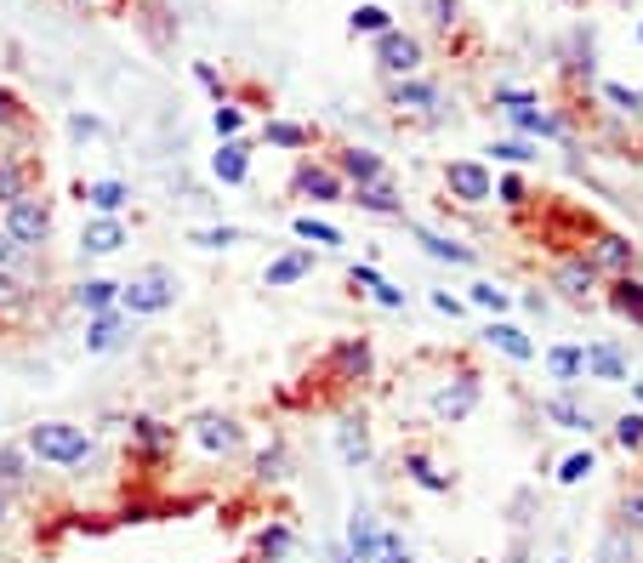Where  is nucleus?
I'll return each instance as SVG.
<instances>
[{"instance_id": "nucleus-44", "label": "nucleus", "mask_w": 643, "mask_h": 563, "mask_svg": "<svg viewBox=\"0 0 643 563\" xmlns=\"http://www.w3.org/2000/svg\"><path fill=\"white\" fill-rule=\"evenodd\" d=\"M370 563H410V552L393 541V535H382V547H376V558H370Z\"/></svg>"}, {"instance_id": "nucleus-35", "label": "nucleus", "mask_w": 643, "mask_h": 563, "mask_svg": "<svg viewBox=\"0 0 643 563\" xmlns=\"http://www.w3.org/2000/svg\"><path fill=\"white\" fill-rule=\"evenodd\" d=\"M268 143H280V148H302L308 132H302V125H290V120H268Z\"/></svg>"}, {"instance_id": "nucleus-48", "label": "nucleus", "mask_w": 643, "mask_h": 563, "mask_svg": "<svg viewBox=\"0 0 643 563\" xmlns=\"http://www.w3.org/2000/svg\"><path fill=\"white\" fill-rule=\"evenodd\" d=\"M490 154H502V160H512V166H518V160H530V148H524V143H496Z\"/></svg>"}, {"instance_id": "nucleus-56", "label": "nucleus", "mask_w": 643, "mask_h": 563, "mask_svg": "<svg viewBox=\"0 0 643 563\" xmlns=\"http://www.w3.org/2000/svg\"><path fill=\"white\" fill-rule=\"evenodd\" d=\"M598 563H604V558H598Z\"/></svg>"}, {"instance_id": "nucleus-21", "label": "nucleus", "mask_w": 643, "mask_h": 563, "mask_svg": "<svg viewBox=\"0 0 643 563\" xmlns=\"http://www.w3.org/2000/svg\"><path fill=\"white\" fill-rule=\"evenodd\" d=\"M342 171H348L359 188H364V183H382V160H376L370 148H348V154H342Z\"/></svg>"}, {"instance_id": "nucleus-31", "label": "nucleus", "mask_w": 643, "mask_h": 563, "mask_svg": "<svg viewBox=\"0 0 643 563\" xmlns=\"http://www.w3.org/2000/svg\"><path fill=\"white\" fill-rule=\"evenodd\" d=\"M336 365L348 370V376H364V370H370V347H364V342H342V347H336Z\"/></svg>"}, {"instance_id": "nucleus-6", "label": "nucleus", "mask_w": 643, "mask_h": 563, "mask_svg": "<svg viewBox=\"0 0 643 563\" xmlns=\"http://www.w3.org/2000/svg\"><path fill=\"white\" fill-rule=\"evenodd\" d=\"M479 409V381L473 376H461L456 388H438L433 393V416L438 421H461V416H473Z\"/></svg>"}, {"instance_id": "nucleus-17", "label": "nucleus", "mask_w": 643, "mask_h": 563, "mask_svg": "<svg viewBox=\"0 0 643 563\" xmlns=\"http://www.w3.org/2000/svg\"><path fill=\"white\" fill-rule=\"evenodd\" d=\"M592 268H609V273H627L632 268V245L621 234H604L598 250H592Z\"/></svg>"}, {"instance_id": "nucleus-45", "label": "nucleus", "mask_w": 643, "mask_h": 563, "mask_svg": "<svg viewBox=\"0 0 643 563\" xmlns=\"http://www.w3.org/2000/svg\"><path fill=\"white\" fill-rule=\"evenodd\" d=\"M632 552H627V535H609L604 541V563H627Z\"/></svg>"}, {"instance_id": "nucleus-2", "label": "nucleus", "mask_w": 643, "mask_h": 563, "mask_svg": "<svg viewBox=\"0 0 643 563\" xmlns=\"http://www.w3.org/2000/svg\"><path fill=\"white\" fill-rule=\"evenodd\" d=\"M0 228H7V234H12L23 250H35V245L52 240V205L35 199V194H23V199L7 205V222H0Z\"/></svg>"}, {"instance_id": "nucleus-37", "label": "nucleus", "mask_w": 643, "mask_h": 563, "mask_svg": "<svg viewBox=\"0 0 643 563\" xmlns=\"http://www.w3.org/2000/svg\"><path fill=\"white\" fill-rule=\"evenodd\" d=\"M512 120L524 125V132H535V137H558V120H553V114H530V109H512Z\"/></svg>"}, {"instance_id": "nucleus-10", "label": "nucleus", "mask_w": 643, "mask_h": 563, "mask_svg": "<svg viewBox=\"0 0 643 563\" xmlns=\"http://www.w3.org/2000/svg\"><path fill=\"white\" fill-rule=\"evenodd\" d=\"M23 484H29V450L7 444V450H0V495H17Z\"/></svg>"}, {"instance_id": "nucleus-16", "label": "nucleus", "mask_w": 643, "mask_h": 563, "mask_svg": "<svg viewBox=\"0 0 643 563\" xmlns=\"http://www.w3.org/2000/svg\"><path fill=\"white\" fill-rule=\"evenodd\" d=\"M302 273H313V250H290V256H280L274 268H268V291H280V285H296Z\"/></svg>"}, {"instance_id": "nucleus-25", "label": "nucleus", "mask_w": 643, "mask_h": 563, "mask_svg": "<svg viewBox=\"0 0 643 563\" xmlns=\"http://www.w3.org/2000/svg\"><path fill=\"white\" fill-rule=\"evenodd\" d=\"M615 314H627L632 325H643V285L638 279H621V285H615Z\"/></svg>"}, {"instance_id": "nucleus-12", "label": "nucleus", "mask_w": 643, "mask_h": 563, "mask_svg": "<svg viewBox=\"0 0 643 563\" xmlns=\"http://www.w3.org/2000/svg\"><path fill=\"white\" fill-rule=\"evenodd\" d=\"M581 370L598 376V381H627V358L615 353V347H586L581 353Z\"/></svg>"}, {"instance_id": "nucleus-51", "label": "nucleus", "mask_w": 643, "mask_h": 563, "mask_svg": "<svg viewBox=\"0 0 643 563\" xmlns=\"http://www.w3.org/2000/svg\"><path fill=\"white\" fill-rule=\"evenodd\" d=\"M12 120H17V97L0 91V125H12Z\"/></svg>"}, {"instance_id": "nucleus-54", "label": "nucleus", "mask_w": 643, "mask_h": 563, "mask_svg": "<svg viewBox=\"0 0 643 563\" xmlns=\"http://www.w3.org/2000/svg\"><path fill=\"white\" fill-rule=\"evenodd\" d=\"M0 524H7V495H0Z\"/></svg>"}, {"instance_id": "nucleus-20", "label": "nucleus", "mask_w": 643, "mask_h": 563, "mask_svg": "<svg viewBox=\"0 0 643 563\" xmlns=\"http://www.w3.org/2000/svg\"><path fill=\"white\" fill-rule=\"evenodd\" d=\"M484 336H490V347H502L507 358H535L530 336H524V330H518V325H490Z\"/></svg>"}, {"instance_id": "nucleus-55", "label": "nucleus", "mask_w": 643, "mask_h": 563, "mask_svg": "<svg viewBox=\"0 0 643 563\" xmlns=\"http://www.w3.org/2000/svg\"><path fill=\"white\" fill-rule=\"evenodd\" d=\"M632 393H638V399H643V381H632Z\"/></svg>"}, {"instance_id": "nucleus-30", "label": "nucleus", "mask_w": 643, "mask_h": 563, "mask_svg": "<svg viewBox=\"0 0 643 563\" xmlns=\"http://www.w3.org/2000/svg\"><path fill=\"white\" fill-rule=\"evenodd\" d=\"M23 302H29V285L17 273H0V314H17Z\"/></svg>"}, {"instance_id": "nucleus-7", "label": "nucleus", "mask_w": 643, "mask_h": 563, "mask_svg": "<svg viewBox=\"0 0 643 563\" xmlns=\"http://www.w3.org/2000/svg\"><path fill=\"white\" fill-rule=\"evenodd\" d=\"M376 63H382L387 74H416V63H422V46H416L410 35H399V29H387V35L376 40Z\"/></svg>"}, {"instance_id": "nucleus-14", "label": "nucleus", "mask_w": 643, "mask_h": 563, "mask_svg": "<svg viewBox=\"0 0 643 563\" xmlns=\"http://www.w3.org/2000/svg\"><path fill=\"white\" fill-rule=\"evenodd\" d=\"M211 171H217V183H245V171H251V154H245V143H222L217 160H211Z\"/></svg>"}, {"instance_id": "nucleus-52", "label": "nucleus", "mask_w": 643, "mask_h": 563, "mask_svg": "<svg viewBox=\"0 0 643 563\" xmlns=\"http://www.w3.org/2000/svg\"><path fill=\"white\" fill-rule=\"evenodd\" d=\"M609 97L621 102V109H638V91H627V86H609Z\"/></svg>"}, {"instance_id": "nucleus-8", "label": "nucleus", "mask_w": 643, "mask_h": 563, "mask_svg": "<svg viewBox=\"0 0 643 563\" xmlns=\"http://www.w3.org/2000/svg\"><path fill=\"white\" fill-rule=\"evenodd\" d=\"M120 245H126V228H120L114 217L86 222V234H81V250H86V256H114Z\"/></svg>"}, {"instance_id": "nucleus-26", "label": "nucleus", "mask_w": 643, "mask_h": 563, "mask_svg": "<svg viewBox=\"0 0 643 563\" xmlns=\"http://www.w3.org/2000/svg\"><path fill=\"white\" fill-rule=\"evenodd\" d=\"M547 416L558 427H570V432H592V416H586V409H576L570 399H547Z\"/></svg>"}, {"instance_id": "nucleus-5", "label": "nucleus", "mask_w": 643, "mask_h": 563, "mask_svg": "<svg viewBox=\"0 0 643 563\" xmlns=\"http://www.w3.org/2000/svg\"><path fill=\"white\" fill-rule=\"evenodd\" d=\"M444 183H450V194H456L461 205H484L490 194H496V183H490V171H484L479 160H456L450 171H444Z\"/></svg>"}, {"instance_id": "nucleus-36", "label": "nucleus", "mask_w": 643, "mask_h": 563, "mask_svg": "<svg viewBox=\"0 0 643 563\" xmlns=\"http://www.w3.org/2000/svg\"><path fill=\"white\" fill-rule=\"evenodd\" d=\"M354 35H387V12L382 7H359L354 12Z\"/></svg>"}, {"instance_id": "nucleus-13", "label": "nucleus", "mask_w": 643, "mask_h": 563, "mask_svg": "<svg viewBox=\"0 0 643 563\" xmlns=\"http://www.w3.org/2000/svg\"><path fill=\"white\" fill-rule=\"evenodd\" d=\"M558 291L576 296V302H586L592 291H598V268H592V262H564V268H558Z\"/></svg>"}, {"instance_id": "nucleus-24", "label": "nucleus", "mask_w": 643, "mask_h": 563, "mask_svg": "<svg viewBox=\"0 0 643 563\" xmlns=\"http://www.w3.org/2000/svg\"><path fill=\"white\" fill-rule=\"evenodd\" d=\"M23 194H29V176H23L17 160H7V154H0V205H12V199H23Z\"/></svg>"}, {"instance_id": "nucleus-9", "label": "nucleus", "mask_w": 643, "mask_h": 563, "mask_svg": "<svg viewBox=\"0 0 643 563\" xmlns=\"http://www.w3.org/2000/svg\"><path fill=\"white\" fill-rule=\"evenodd\" d=\"M376 547H382L376 518H370V512H354V518H348V558L354 563H370V558H376Z\"/></svg>"}, {"instance_id": "nucleus-33", "label": "nucleus", "mask_w": 643, "mask_h": 563, "mask_svg": "<svg viewBox=\"0 0 643 563\" xmlns=\"http://www.w3.org/2000/svg\"><path fill=\"white\" fill-rule=\"evenodd\" d=\"M239 125H245V114H239V109H228V102H217V114H211V132H217L222 143H234V137H239Z\"/></svg>"}, {"instance_id": "nucleus-40", "label": "nucleus", "mask_w": 643, "mask_h": 563, "mask_svg": "<svg viewBox=\"0 0 643 563\" xmlns=\"http://www.w3.org/2000/svg\"><path fill=\"white\" fill-rule=\"evenodd\" d=\"M615 439H621L627 450H643V416H621L615 421Z\"/></svg>"}, {"instance_id": "nucleus-41", "label": "nucleus", "mask_w": 643, "mask_h": 563, "mask_svg": "<svg viewBox=\"0 0 643 563\" xmlns=\"http://www.w3.org/2000/svg\"><path fill=\"white\" fill-rule=\"evenodd\" d=\"M234 240H239V228H200V234H194V245H206V250H222Z\"/></svg>"}, {"instance_id": "nucleus-53", "label": "nucleus", "mask_w": 643, "mask_h": 563, "mask_svg": "<svg viewBox=\"0 0 643 563\" xmlns=\"http://www.w3.org/2000/svg\"><path fill=\"white\" fill-rule=\"evenodd\" d=\"M331 563H354V558H348V552H336V558H331Z\"/></svg>"}, {"instance_id": "nucleus-32", "label": "nucleus", "mask_w": 643, "mask_h": 563, "mask_svg": "<svg viewBox=\"0 0 643 563\" xmlns=\"http://www.w3.org/2000/svg\"><path fill=\"white\" fill-rule=\"evenodd\" d=\"M296 240H313V245H342V234L331 222H313V217H296Z\"/></svg>"}, {"instance_id": "nucleus-50", "label": "nucleus", "mask_w": 643, "mask_h": 563, "mask_svg": "<svg viewBox=\"0 0 643 563\" xmlns=\"http://www.w3.org/2000/svg\"><path fill=\"white\" fill-rule=\"evenodd\" d=\"M518 199H524V183H518V176H507V183H502V205H518Z\"/></svg>"}, {"instance_id": "nucleus-29", "label": "nucleus", "mask_w": 643, "mask_h": 563, "mask_svg": "<svg viewBox=\"0 0 643 563\" xmlns=\"http://www.w3.org/2000/svg\"><path fill=\"white\" fill-rule=\"evenodd\" d=\"M547 370H553L558 381H576V376H581V347H553V353H547Z\"/></svg>"}, {"instance_id": "nucleus-28", "label": "nucleus", "mask_w": 643, "mask_h": 563, "mask_svg": "<svg viewBox=\"0 0 643 563\" xmlns=\"http://www.w3.org/2000/svg\"><path fill=\"white\" fill-rule=\"evenodd\" d=\"M0 273H29V250H23L7 228H0Z\"/></svg>"}, {"instance_id": "nucleus-18", "label": "nucleus", "mask_w": 643, "mask_h": 563, "mask_svg": "<svg viewBox=\"0 0 643 563\" xmlns=\"http://www.w3.org/2000/svg\"><path fill=\"white\" fill-rule=\"evenodd\" d=\"M81 199L91 205L97 217H114V211H120V205H126L132 194H126V183H86V194H81Z\"/></svg>"}, {"instance_id": "nucleus-49", "label": "nucleus", "mask_w": 643, "mask_h": 563, "mask_svg": "<svg viewBox=\"0 0 643 563\" xmlns=\"http://www.w3.org/2000/svg\"><path fill=\"white\" fill-rule=\"evenodd\" d=\"M621 518H627V529H643V495H632V501L621 506Z\"/></svg>"}, {"instance_id": "nucleus-4", "label": "nucleus", "mask_w": 643, "mask_h": 563, "mask_svg": "<svg viewBox=\"0 0 643 563\" xmlns=\"http://www.w3.org/2000/svg\"><path fill=\"white\" fill-rule=\"evenodd\" d=\"M194 444L211 450V455H234L245 444V427L234 416H217V409H206V416H194Z\"/></svg>"}, {"instance_id": "nucleus-43", "label": "nucleus", "mask_w": 643, "mask_h": 563, "mask_svg": "<svg viewBox=\"0 0 643 563\" xmlns=\"http://www.w3.org/2000/svg\"><path fill=\"white\" fill-rule=\"evenodd\" d=\"M592 467H598V461H592V455H570V461H564V473H558V478H564V484H581V478H586Z\"/></svg>"}, {"instance_id": "nucleus-27", "label": "nucleus", "mask_w": 643, "mask_h": 563, "mask_svg": "<svg viewBox=\"0 0 643 563\" xmlns=\"http://www.w3.org/2000/svg\"><path fill=\"white\" fill-rule=\"evenodd\" d=\"M132 439H137V444H143L148 455H154V450H165V444H171V427H165V421H148V416H143V421H132Z\"/></svg>"}, {"instance_id": "nucleus-38", "label": "nucleus", "mask_w": 643, "mask_h": 563, "mask_svg": "<svg viewBox=\"0 0 643 563\" xmlns=\"http://www.w3.org/2000/svg\"><path fill=\"white\" fill-rule=\"evenodd\" d=\"M393 97H399V109H428V102H433V86H422V81H405V86L393 91Z\"/></svg>"}, {"instance_id": "nucleus-42", "label": "nucleus", "mask_w": 643, "mask_h": 563, "mask_svg": "<svg viewBox=\"0 0 643 563\" xmlns=\"http://www.w3.org/2000/svg\"><path fill=\"white\" fill-rule=\"evenodd\" d=\"M473 302H479V307H490V314H502V307H507L512 296H507V291H496V285H473Z\"/></svg>"}, {"instance_id": "nucleus-3", "label": "nucleus", "mask_w": 643, "mask_h": 563, "mask_svg": "<svg viewBox=\"0 0 643 563\" xmlns=\"http://www.w3.org/2000/svg\"><path fill=\"white\" fill-rule=\"evenodd\" d=\"M171 302H177V279L165 268H148L132 285H120V307H126V314H165Z\"/></svg>"}, {"instance_id": "nucleus-34", "label": "nucleus", "mask_w": 643, "mask_h": 563, "mask_svg": "<svg viewBox=\"0 0 643 563\" xmlns=\"http://www.w3.org/2000/svg\"><path fill=\"white\" fill-rule=\"evenodd\" d=\"M428 256H438V262H473V250L467 245H450V240H438V234H422Z\"/></svg>"}, {"instance_id": "nucleus-39", "label": "nucleus", "mask_w": 643, "mask_h": 563, "mask_svg": "<svg viewBox=\"0 0 643 563\" xmlns=\"http://www.w3.org/2000/svg\"><path fill=\"white\" fill-rule=\"evenodd\" d=\"M410 478H416V484H422V490H433V495H438V490H450V484H444V478H438V473L428 467V461H422V455H410Z\"/></svg>"}, {"instance_id": "nucleus-1", "label": "nucleus", "mask_w": 643, "mask_h": 563, "mask_svg": "<svg viewBox=\"0 0 643 563\" xmlns=\"http://www.w3.org/2000/svg\"><path fill=\"white\" fill-rule=\"evenodd\" d=\"M23 450L40 455V461H52V467H81V461L91 455V432L74 427V421H40V427H29Z\"/></svg>"}, {"instance_id": "nucleus-47", "label": "nucleus", "mask_w": 643, "mask_h": 563, "mask_svg": "<svg viewBox=\"0 0 643 563\" xmlns=\"http://www.w3.org/2000/svg\"><path fill=\"white\" fill-rule=\"evenodd\" d=\"M285 547H290V535H285V529H268V535H262V552H268V558H280Z\"/></svg>"}, {"instance_id": "nucleus-23", "label": "nucleus", "mask_w": 643, "mask_h": 563, "mask_svg": "<svg viewBox=\"0 0 643 563\" xmlns=\"http://www.w3.org/2000/svg\"><path fill=\"white\" fill-rule=\"evenodd\" d=\"M354 205H359V211H376V217H399V199H393L387 183H364V188L354 194Z\"/></svg>"}, {"instance_id": "nucleus-15", "label": "nucleus", "mask_w": 643, "mask_h": 563, "mask_svg": "<svg viewBox=\"0 0 643 563\" xmlns=\"http://www.w3.org/2000/svg\"><path fill=\"white\" fill-rule=\"evenodd\" d=\"M126 342V319H114V314H91V330H86V347L91 353H109Z\"/></svg>"}, {"instance_id": "nucleus-46", "label": "nucleus", "mask_w": 643, "mask_h": 563, "mask_svg": "<svg viewBox=\"0 0 643 563\" xmlns=\"http://www.w3.org/2000/svg\"><path fill=\"white\" fill-rule=\"evenodd\" d=\"M370 291H376V302H382V307H405V291H393L387 279H376V285H370Z\"/></svg>"}, {"instance_id": "nucleus-19", "label": "nucleus", "mask_w": 643, "mask_h": 563, "mask_svg": "<svg viewBox=\"0 0 643 563\" xmlns=\"http://www.w3.org/2000/svg\"><path fill=\"white\" fill-rule=\"evenodd\" d=\"M74 302H81L86 314H109V307L120 302V285H109V279H86V285L74 291Z\"/></svg>"}, {"instance_id": "nucleus-22", "label": "nucleus", "mask_w": 643, "mask_h": 563, "mask_svg": "<svg viewBox=\"0 0 643 563\" xmlns=\"http://www.w3.org/2000/svg\"><path fill=\"white\" fill-rule=\"evenodd\" d=\"M296 188L313 194V199H336V194H342L336 171H319V166H302V171H296Z\"/></svg>"}, {"instance_id": "nucleus-11", "label": "nucleus", "mask_w": 643, "mask_h": 563, "mask_svg": "<svg viewBox=\"0 0 643 563\" xmlns=\"http://www.w3.org/2000/svg\"><path fill=\"white\" fill-rule=\"evenodd\" d=\"M336 450H342V461H348V467H359V461L370 455V432H364V416H348L336 427Z\"/></svg>"}]
</instances>
